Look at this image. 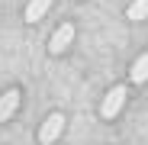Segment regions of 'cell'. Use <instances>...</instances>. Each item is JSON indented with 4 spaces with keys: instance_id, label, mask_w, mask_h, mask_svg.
<instances>
[{
    "instance_id": "2",
    "label": "cell",
    "mask_w": 148,
    "mask_h": 145,
    "mask_svg": "<svg viewBox=\"0 0 148 145\" xmlns=\"http://www.w3.org/2000/svg\"><path fill=\"white\" fill-rule=\"evenodd\" d=\"M71 39H74V26L64 23V26H58V29L52 32V39H48V52H52V55H61L64 48L71 45Z\"/></svg>"
},
{
    "instance_id": "5",
    "label": "cell",
    "mask_w": 148,
    "mask_h": 145,
    "mask_svg": "<svg viewBox=\"0 0 148 145\" xmlns=\"http://www.w3.org/2000/svg\"><path fill=\"white\" fill-rule=\"evenodd\" d=\"M129 78H132L135 84H145V81H148V52H145V55H138V58L132 61V71H129Z\"/></svg>"
},
{
    "instance_id": "1",
    "label": "cell",
    "mask_w": 148,
    "mask_h": 145,
    "mask_svg": "<svg viewBox=\"0 0 148 145\" xmlns=\"http://www.w3.org/2000/svg\"><path fill=\"white\" fill-rule=\"evenodd\" d=\"M122 103H126V87H113V90L103 97V107H100L103 119H113V116H119Z\"/></svg>"
},
{
    "instance_id": "3",
    "label": "cell",
    "mask_w": 148,
    "mask_h": 145,
    "mask_svg": "<svg viewBox=\"0 0 148 145\" xmlns=\"http://www.w3.org/2000/svg\"><path fill=\"white\" fill-rule=\"evenodd\" d=\"M61 129H64V116H61V113H52V116L42 123V129H39V142H45V145L55 142V139L61 135Z\"/></svg>"
},
{
    "instance_id": "7",
    "label": "cell",
    "mask_w": 148,
    "mask_h": 145,
    "mask_svg": "<svg viewBox=\"0 0 148 145\" xmlns=\"http://www.w3.org/2000/svg\"><path fill=\"white\" fill-rule=\"evenodd\" d=\"M129 19H148V0H132V3H129V13H126Z\"/></svg>"
},
{
    "instance_id": "6",
    "label": "cell",
    "mask_w": 148,
    "mask_h": 145,
    "mask_svg": "<svg viewBox=\"0 0 148 145\" xmlns=\"http://www.w3.org/2000/svg\"><path fill=\"white\" fill-rule=\"evenodd\" d=\"M48 7H52V0H29V7H26V23H36L48 13Z\"/></svg>"
},
{
    "instance_id": "4",
    "label": "cell",
    "mask_w": 148,
    "mask_h": 145,
    "mask_svg": "<svg viewBox=\"0 0 148 145\" xmlns=\"http://www.w3.org/2000/svg\"><path fill=\"white\" fill-rule=\"evenodd\" d=\"M16 110H19V90L10 87L3 97H0V123H7V119H10Z\"/></svg>"
}]
</instances>
